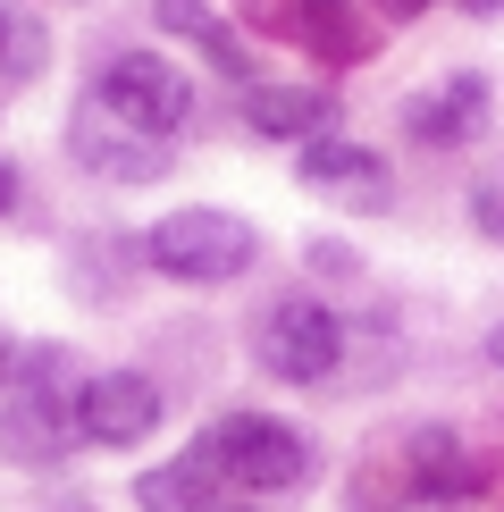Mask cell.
I'll use <instances>...</instances> for the list:
<instances>
[{
	"label": "cell",
	"instance_id": "1",
	"mask_svg": "<svg viewBox=\"0 0 504 512\" xmlns=\"http://www.w3.org/2000/svg\"><path fill=\"white\" fill-rule=\"evenodd\" d=\"M76 445V378L51 345L0 353V454L9 462H59Z\"/></svg>",
	"mask_w": 504,
	"mask_h": 512
},
{
	"label": "cell",
	"instance_id": "2",
	"mask_svg": "<svg viewBox=\"0 0 504 512\" xmlns=\"http://www.w3.org/2000/svg\"><path fill=\"white\" fill-rule=\"evenodd\" d=\"M194 462H202L210 479L244 487V496H286V487L311 479V445H303V429L261 420V412H219V420L194 437Z\"/></svg>",
	"mask_w": 504,
	"mask_h": 512
},
{
	"label": "cell",
	"instance_id": "3",
	"mask_svg": "<svg viewBox=\"0 0 504 512\" xmlns=\"http://www.w3.org/2000/svg\"><path fill=\"white\" fill-rule=\"evenodd\" d=\"M143 261L177 286H227L261 261V236L236 210H168L160 227H143Z\"/></svg>",
	"mask_w": 504,
	"mask_h": 512
},
{
	"label": "cell",
	"instance_id": "4",
	"mask_svg": "<svg viewBox=\"0 0 504 512\" xmlns=\"http://www.w3.org/2000/svg\"><path fill=\"white\" fill-rule=\"evenodd\" d=\"M93 110L135 126V135H152V143H168L185 118H194V84L168 68L160 51H118L110 68L93 76Z\"/></svg>",
	"mask_w": 504,
	"mask_h": 512
},
{
	"label": "cell",
	"instance_id": "5",
	"mask_svg": "<svg viewBox=\"0 0 504 512\" xmlns=\"http://www.w3.org/2000/svg\"><path fill=\"white\" fill-rule=\"evenodd\" d=\"M252 353H261V370L286 378V387H320L336 361H345V319H336L328 303H311V294H286V303L261 311Z\"/></svg>",
	"mask_w": 504,
	"mask_h": 512
},
{
	"label": "cell",
	"instance_id": "6",
	"mask_svg": "<svg viewBox=\"0 0 504 512\" xmlns=\"http://www.w3.org/2000/svg\"><path fill=\"white\" fill-rule=\"evenodd\" d=\"M160 387L143 370H101V378H84L76 387V437L84 445H143L160 429Z\"/></svg>",
	"mask_w": 504,
	"mask_h": 512
},
{
	"label": "cell",
	"instance_id": "7",
	"mask_svg": "<svg viewBox=\"0 0 504 512\" xmlns=\"http://www.w3.org/2000/svg\"><path fill=\"white\" fill-rule=\"evenodd\" d=\"M303 185L328 194V202H345V210H387L395 202L387 160H378L370 143H345V135H311L303 143Z\"/></svg>",
	"mask_w": 504,
	"mask_h": 512
},
{
	"label": "cell",
	"instance_id": "8",
	"mask_svg": "<svg viewBox=\"0 0 504 512\" xmlns=\"http://www.w3.org/2000/svg\"><path fill=\"white\" fill-rule=\"evenodd\" d=\"M252 9H261L269 26H286L294 42H311L328 68H353V59L378 51V34L362 26V9H353V0H252Z\"/></svg>",
	"mask_w": 504,
	"mask_h": 512
},
{
	"label": "cell",
	"instance_id": "9",
	"mask_svg": "<svg viewBox=\"0 0 504 512\" xmlns=\"http://www.w3.org/2000/svg\"><path fill=\"white\" fill-rule=\"evenodd\" d=\"M479 126H488V76H446L437 93H412L404 101V135L429 143V152H462V143H479Z\"/></svg>",
	"mask_w": 504,
	"mask_h": 512
},
{
	"label": "cell",
	"instance_id": "10",
	"mask_svg": "<svg viewBox=\"0 0 504 512\" xmlns=\"http://www.w3.org/2000/svg\"><path fill=\"white\" fill-rule=\"evenodd\" d=\"M244 126L269 143L336 135V93H320V84H244Z\"/></svg>",
	"mask_w": 504,
	"mask_h": 512
},
{
	"label": "cell",
	"instance_id": "11",
	"mask_svg": "<svg viewBox=\"0 0 504 512\" xmlns=\"http://www.w3.org/2000/svg\"><path fill=\"white\" fill-rule=\"evenodd\" d=\"M76 160L101 168V177H118V185H152V177H168V143L135 135V126H118V118H101V110L76 118Z\"/></svg>",
	"mask_w": 504,
	"mask_h": 512
},
{
	"label": "cell",
	"instance_id": "12",
	"mask_svg": "<svg viewBox=\"0 0 504 512\" xmlns=\"http://www.w3.org/2000/svg\"><path fill=\"white\" fill-rule=\"evenodd\" d=\"M160 26H168V34H185L202 59H219V76H236V84H261V76H252V51L236 42V26H227V17H210L202 0H160Z\"/></svg>",
	"mask_w": 504,
	"mask_h": 512
},
{
	"label": "cell",
	"instance_id": "13",
	"mask_svg": "<svg viewBox=\"0 0 504 512\" xmlns=\"http://www.w3.org/2000/svg\"><path fill=\"white\" fill-rule=\"evenodd\" d=\"M412 487L437 496V504H446V496H479V462H462L446 429H420L412 437Z\"/></svg>",
	"mask_w": 504,
	"mask_h": 512
},
{
	"label": "cell",
	"instance_id": "14",
	"mask_svg": "<svg viewBox=\"0 0 504 512\" xmlns=\"http://www.w3.org/2000/svg\"><path fill=\"white\" fill-rule=\"evenodd\" d=\"M135 504L143 512H210V504H219V479L185 454V462H168V471H143L135 479Z\"/></svg>",
	"mask_w": 504,
	"mask_h": 512
},
{
	"label": "cell",
	"instance_id": "15",
	"mask_svg": "<svg viewBox=\"0 0 504 512\" xmlns=\"http://www.w3.org/2000/svg\"><path fill=\"white\" fill-rule=\"evenodd\" d=\"M42 59H51V34H42L34 17H17V9H9V34H0V76L34 84V76H42Z\"/></svg>",
	"mask_w": 504,
	"mask_h": 512
},
{
	"label": "cell",
	"instance_id": "16",
	"mask_svg": "<svg viewBox=\"0 0 504 512\" xmlns=\"http://www.w3.org/2000/svg\"><path fill=\"white\" fill-rule=\"evenodd\" d=\"M471 227L488 244H504V168H488V177L471 185Z\"/></svg>",
	"mask_w": 504,
	"mask_h": 512
},
{
	"label": "cell",
	"instance_id": "17",
	"mask_svg": "<svg viewBox=\"0 0 504 512\" xmlns=\"http://www.w3.org/2000/svg\"><path fill=\"white\" fill-rule=\"evenodd\" d=\"M0 210H17V168L0 160Z\"/></svg>",
	"mask_w": 504,
	"mask_h": 512
},
{
	"label": "cell",
	"instance_id": "18",
	"mask_svg": "<svg viewBox=\"0 0 504 512\" xmlns=\"http://www.w3.org/2000/svg\"><path fill=\"white\" fill-rule=\"evenodd\" d=\"M378 9H387V17H420V9H429V0H378Z\"/></svg>",
	"mask_w": 504,
	"mask_h": 512
},
{
	"label": "cell",
	"instance_id": "19",
	"mask_svg": "<svg viewBox=\"0 0 504 512\" xmlns=\"http://www.w3.org/2000/svg\"><path fill=\"white\" fill-rule=\"evenodd\" d=\"M488 361H496V370H504V319H496V328H488Z\"/></svg>",
	"mask_w": 504,
	"mask_h": 512
},
{
	"label": "cell",
	"instance_id": "20",
	"mask_svg": "<svg viewBox=\"0 0 504 512\" xmlns=\"http://www.w3.org/2000/svg\"><path fill=\"white\" fill-rule=\"evenodd\" d=\"M462 9H471V17H504V0H462Z\"/></svg>",
	"mask_w": 504,
	"mask_h": 512
},
{
	"label": "cell",
	"instance_id": "21",
	"mask_svg": "<svg viewBox=\"0 0 504 512\" xmlns=\"http://www.w3.org/2000/svg\"><path fill=\"white\" fill-rule=\"evenodd\" d=\"M210 512H252V504H227V496H219V504H210Z\"/></svg>",
	"mask_w": 504,
	"mask_h": 512
},
{
	"label": "cell",
	"instance_id": "22",
	"mask_svg": "<svg viewBox=\"0 0 504 512\" xmlns=\"http://www.w3.org/2000/svg\"><path fill=\"white\" fill-rule=\"evenodd\" d=\"M0 34H9V9H0Z\"/></svg>",
	"mask_w": 504,
	"mask_h": 512
}]
</instances>
